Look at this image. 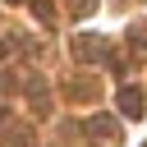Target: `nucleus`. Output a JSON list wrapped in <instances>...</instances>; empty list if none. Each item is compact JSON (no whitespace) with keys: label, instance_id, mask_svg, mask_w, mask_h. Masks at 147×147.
<instances>
[{"label":"nucleus","instance_id":"nucleus-1","mask_svg":"<svg viewBox=\"0 0 147 147\" xmlns=\"http://www.w3.org/2000/svg\"><path fill=\"white\" fill-rule=\"evenodd\" d=\"M87 138H92V147H119L124 142V133H119V124L110 115H92L87 119Z\"/></svg>","mask_w":147,"mask_h":147},{"label":"nucleus","instance_id":"nucleus-2","mask_svg":"<svg viewBox=\"0 0 147 147\" xmlns=\"http://www.w3.org/2000/svg\"><path fill=\"white\" fill-rule=\"evenodd\" d=\"M69 51H74V60H106V64H110V55H115L106 37H74Z\"/></svg>","mask_w":147,"mask_h":147},{"label":"nucleus","instance_id":"nucleus-3","mask_svg":"<svg viewBox=\"0 0 147 147\" xmlns=\"http://www.w3.org/2000/svg\"><path fill=\"white\" fill-rule=\"evenodd\" d=\"M37 133L32 124H18V119H0V147H32Z\"/></svg>","mask_w":147,"mask_h":147},{"label":"nucleus","instance_id":"nucleus-4","mask_svg":"<svg viewBox=\"0 0 147 147\" xmlns=\"http://www.w3.org/2000/svg\"><path fill=\"white\" fill-rule=\"evenodd\" d=\"M115 106H119L129 119H138V115H142V106H147V96H142V87L124 83V87H119V96H115Z\"/></svg>","mask_w":147,"mask_h":147},{"label":"nucleus","instance_id":"nucleus-5","mask_svg":"<svg viewBox=\"0 0 147 147\" xmlns=\"http://www.w3.org/2000/svg\"><path fill=\"white\" fill-rule=\"evenodd\" d=\"M28 96H32V106H37V110H46V106H51V101H46V83H41V78H28Z\"/></svg>","mask_w":147,"mask_h":147},{"label":"nucleus","instance_id":"nucleus-6","mask_svg":"<svg viewBox=\"0 0 147 147\" xmlns=\"http://www.w3.org/2000/svg\"><path fill=\"white\" fill-rule=\"evenodd\" d=\"M92 92H96V83H92V78H78V83H69V96H78V101H87Z\"/></svg>","mask_w":147,"mask_h":147},{"label":"nucleus","instance_id":"nucleus-7","mask_svg":"<svg viewBox=\"0 0 147 147\" xmlns=\"http://www.w3.org/2000/svg\"><path fill=\"white\" fill-rule=\"evenodd\" d=\"M32 9H37V18H41L46 28L55 23V5H51V0H32Z\"/></svg>","mask_w":147,"mask_h":147},{"label":"nucleus","instance_id":"nucleus-8","mask_svg":"<svg viewBox=\"0 0 147 147\" xmlns=\"http://www.w3.org/2000/svg\"><path fill=\"white\" fill-rule=\"evenodd\" d=\"M129 37H133V46H138V51H147V18H138V23L129 28Z\"/></svg>","mask_w":147,"mask_h":147},{"label":"nucleus","instance_id":"nucleus-9","mask_svg":"<svg viewBox=\"0 0 147 147\" xmlns=\"http://www.w3.org/2000/svg\"><path fill=\"white\" fill-rule=\"evenodd\" d=\"M69 9H74V18H87V14H96V0H69Z\"/></svg>","mask_w":147,"mask_h":147},{"label":"nucleus","instance_id":"nucleus-10","mask_svg":"<svg viewBox=\"0 0 147 147\" xmlns=\"http://www.w3.org/2000/svg\"><path fill=\"white\" fill-rule=\"evenodd\" d=\"M0 55H5V46H0Z\"/></svg>","mask_w":147,"mask_h":147},{"label":"nucleus","instance_id":"nucleus-11","mask_svg":"<svg viewBox=\"0 0 147 147\" xmlns=\"http://www.w3.org/2000/svg\"><path fill=\"white\" fill-rule=\"evenodd\" d=\"M142 147H147V142H142Z\"/></svg>","mask_w":147,"mask_h":147}]
</instances>
